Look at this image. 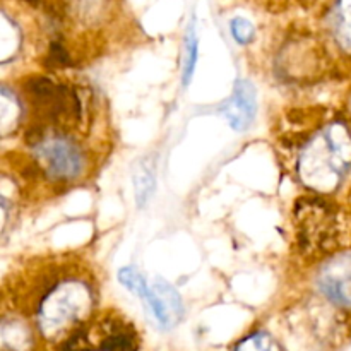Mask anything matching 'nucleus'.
<instances>
[{
	"instance_id": "7ed1b4c3",
	"label": "nucleus",
	"mask_w": 351,
	"mask_h": 351,
	"mask_svg": "<svg viewBox=\"0 0 351 351\" xmlns=\"http://www.w3.org/2000/svg\"><path fill=\"white\" fill-rule=\"evenodd\" d=\"M257 112V95L252 82L240 79L233 88L232 96L221 106V113L233 130L249 129Z\"/></svg>"
},
{
	"instance_id": "f257e3e1",
	"label": "nucleus",
	"mask_w": 351,
	"mask_h": 351,
	"mask_svg": "<svg viewBox=\"0 0 351 351\" xmlns=\"http://www.w3.org/2000/svg\"><path fill=\"white\" fill-rule=\"evenodd\" d=\"M38 160L45 167L47 173L53 178L69 180L81 173L82 156L77 147L64 137L41 139L38 143Z\"/></svg>"
},
{
	"instance_id": "6e6552de",
	"label": "nucleus",
	"mask_w": 351,
	"mask_h": 351,
	"mask_svg": "<svg viewBox=\"0 0 351 351\" xmlns=\"http://www.w3.org/2000/svg\"><path fill=\"white\" fill-rule=\"evenodd\" d=\"M230 31H232V36L235 38L237 43L247 45L254 40L256 36V29H254L252 24L249 23L243 17H235V19L230 23Z\"/></svg>"
},
{
	"instance_id": "39448f33",
	"label": "nucleus",
	"mask_w": 351,
	"mask_h": 351,
	"mask_svg": "<svg viewBox=\"0 0 351 351\" xmlns=\"http://www.w3.org/2000/svg\"><path fill=\"white\" fill-rule=\"evenodd\" d=\"M197 51H199V41L197 34H195L194 23L189 26L187 38H185V58H184V86H189L192 81V75H194L195 64H197Z\"/></svg>"
},
{
	"instance_id": "1a4fd4ad",
	"label": "nucleus",
	"mask_w": 351,
	"mask_h": 351,
	"mask_svg": "<svg viewBox=\"0 0 351 351\" xmlns=\"http://www.w3.org/2000/svg\"><path fill=\"white\" fill-rule=\"evenodd\" d=\"M47 64L50 65V67H65V65L69 64V55L62 45H58V43L51 45Z\"/></svg>"
},
{
	"instance_id": "0eeeda50",
	"label": "nucleus",
	"mask_w": 351,
	"mask_h": 351,
	"mask_svg": "<svg viewBox=\"0 0 351 351\" xmlns=\"http://www.w3.org/2000/svg\"><path fill=\"white\" fill-rule=\"evenodd\" d=\"M235 351H281L280 345L266 332L249 336L237 345Z\"/></svg>"
},
{
	"instance_id": "20e7f679",
	"label": "nucleus",
	"mask_w": 351,
	"mask_h": 351,
	"mask_svg": "<svg viewBox=\"0 0 351 351\" xmlns=\"http://www.w3.org/2000/svg\"><path fill=\"white\" fill-rule=\"evenodd\" d=\"M134 191H136V202L143 208L147 204L149 197L153 195L156 178H154V167L149 163L141 161L134 171Z\"/></svg>"
},
{
	"instance_id": "f03ea898",
	"label": "nucleus",
	"mask_w": 351,
	"mask_h": 351,
	"mask_svg": "<svg viewBox=\"0 0 351 351\" xmlns=\"http://www.w3.org/2000/svg\"><path fill=\"white\" fill-rule=\"evenodd\" d=\"M144 304L163 329H171L184 317V304L178 291L165 280H154Z\"/></svg>"
},
{
	"instance_id": "423d86ee",
	"label": "nucleus",
	"mask_w": 351,
	"mask_h": 351,
	"mask_svg": "<svg viewBox=\"0 0 351 351\" xmlns=\"http://www.w3.org/2000/svg\"><path fill=\"white\" fill-rule=\"evenodd\" d=\"M119 281L120 285L127 288L129 291H132L134 295L141 298L143 302H146L147 291H149V285L146 283V280L143 278V274L136 269V267H122L119 271Z\"/></svg>"
}]
</instances>
